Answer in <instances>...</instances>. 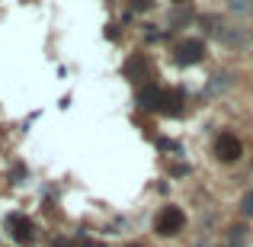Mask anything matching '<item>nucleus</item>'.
Instances as JSON below:
<instances>
[{
    "instance_id": "f257e3e1",
    "label": "nucleus",
    "mask_w": 253,
    "mask_h": 247,
    "mask_svg": "<svg viewBox=\"0 0 253 247\" xmlns=\"http://www.w3.org/2000/svg\"><path fill=\"white\" fill-rule=\"evenodd\" d=\"M183 225H186V215H183V209H176V205H164V209L157 212V218H154V231L164 235V238L179 235Z\"/></svg>"
},
{
    "instance_id": "f03ea898",
    "label": "nucleus",
    "mask_w": 253,
    "mask_h": 247,
    "mask_svg": "<svg viewBox=\"0 0 253 247\" xmlns=\"http://www.w3.org/2000/svg\"><path fill=\"white\" fill-rule=\"evenodd\" d=\"M6 228H10V235H13L16 244H32L36 241V225H32L26 215H19V212L6 215Z\"/></svg>"
},
{
    "instance_id": "7ed1b4c3",
    "label": "nucleus",
    "mask_w": 253,
    "mask_h": 247,
    "mask_svg": "<svg viewBox=\"0 0 253 247\" xmlns=\"http://www.w3.org/2000/svg\"><path fill=\"white\" fill-rule=\"evenodd\" d=\"M241 142H237L231 132H221V135L215 138V157L221 164H234V161H241Z\"/></svg>"
},
{
    "instance_id": "20e7f679",
    "label": "nucleus",
    "mask_w": 253,
    "mask_h": 247,
    "mask_svg": "<svg viewBox=\"0 0 253 247\" xmlns=\"http://www.w3.org/2000/svg\"><path fill=\"white\" fill-rule=\"evenodd\" d=\"M202 58H205V45L199 42V39H186V42L176 45V64H183V68L199 64Z\"/></svg>"
},
{
    "instance_id": "39448f33",
    "label": "nucleus",
    "mask_w": 253,
    "mask_h": 247,
    "mask_svg": "<svg viewBox=\"0 0 253 247\" xmlns=\"http://www.w3.org/2000/svg\"><path fill=\"white\" fill-rule=\"evenodd\" d=\"M183 109H186V97H183V90L170 87V90H164V93H161V109H157V112H164V116H183Z\"/></svg>"
},
{
    "instance_id": "423d86ee",
    "label": "nucleus",
    "mask_w": 253,
    "mask_h": 247,
    "mask_svg": "<svg viewBox=\"0 0 253 247\" xmlns=\"http://www.w3.org/2000/svg\"><path fill=\"white\" fill-rule=\"evenodd\" d=\"M161 87L157 84H148V87H141V90H138V106H141V109H161Z\"/></svg>"
},
{
    "instance_id": "0eeeda50",
    "label": "nucleus",
    "mask_w": 253,
    "mask_h": 247,
    "mask_svg": "<svg viewBox=\"0 0 253 247\" xmlns=\"http://www.w3.org/2000/svg\"><path fill=\"white\" fill-rule=\"evenodd\" d=\"M125 74L131 77V81H144V77H151V64L144 55H131L128 64H125Z\"/></svg>"
},
{
    "instance_id": "6e6552de",
    "label": "nucleus",
    "mask_w": 253,
    "mask_h": 247,
    "mask_svg": "<svg viewBox=\"0 0 253 247\" xmlns=\"http://www.w3.org/2000/svg\"><path fill=\"white\" fill-rule=\"evenodd\" d=\"M241 212H244V215H247V218H253V190H250L247 196L241 199Z\"/></svg>"
},
{
    "instance_id": "1a4fd4ad",
    "label": "nucleus",
    "mask_w": 253,
    "mask_h": 247,
    "mask_svg": "<svg viewBox=\"0 0 253 247\" xmlns=\"http://www.w3.org/2000/svg\"><path fill=\"white\" fill-rule=\"evenodd\" d=\"M51 247H81V244L71 241V238H55V241H51Z\"/></svg>"
},
{
    "instance_id": "9d476101",
    "label": "nucleus",
    "mask_w": 253,
    "mask_h": 247,
    "mask_svg": "<svg viewBox=\"0 0 253 247\" xmlns=\"http://www.w3.org/2000/svg\"><path fill=\"white\" fill-rule=\"evenodd\" d=\"M128 247H141V244H128Z\"/></svg>"
}]
</instances>
